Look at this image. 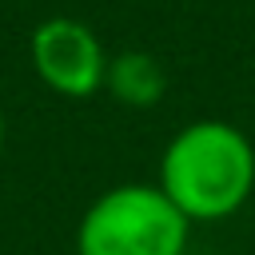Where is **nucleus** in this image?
I'll list each match as a JSON object with an SVG mask.
<instances>
[{
	"label": "nucleus",
	"instance_id": "obj_5",
	"mask_svg": "<svg viewBox=\"0 0 255 255\" xmlns=\"http://www.w3.org/2000/svg\"><path fill=\"white\" fill-rule=\"evenodd\" d=\"M0 155H4V108H0Z\"/></svg>",
	"mask_w": 255,
	"mask_h": 255
},
{
	"label": "nucleus",
	"instance_id": "obj_3",
	"mask_svg": "<svg viewBox=\"0 0 255 255\" xmlns=\"http://www.w3.org/2000/svg\"><path fill=\"white\" fill-rule=\"evenodd\" d=\"M28 60L36 80L64 100H88L108 80L104 40L80 16H44L28 36Z\"/></svg>",
	"mask_w": 255,
	"mask_h": 255
},
{
	"label": "nucleus",
	"instance_id": "obj_4",
	"mask_svg": "<svg viewBox=\"0 0 255 255\" xmlns=\"http://www.w3.org/2000/svg\"><path fill=\"white\" fill-rule=\"evenodd\" d=\"M104 88H108L116 100H124L128 108H151V104L163 96L167 80H163V68H159L147 52H124V56L108 60V80H104Z\"/></svg>",
	"mask_w": 255,
	"mask_h": 255
},
{
	"label": "nucleus",
	"instance_id": "obj_1",
	"mask_svg": "<svg viewBox=\"0 0 255 255\" xmlns=\"http://www.w3.org/2000/svg\"><path fill=\"white\" fill-rule=\"evenodd\" d=\"M155 183L191 227L231 219L255 191V143L227 120H195L167 139Z\"/></svg>",
	"mask_w": 255,
	"mask_h": 255
},
{
	"label": "nucleus",
	"instance_id": "obj_2",
	"mask_svg": "<svg viewBox=\"0 0 255 255\" xmlns=\"http://www.w3.org/2000/svg\"><path fill=\"white\" fill-rule=\"evenodd\" d=\"M191 223L159 183H120L88 203L76 227V255H183Z\"/></svg>",
	"mask_w": 255,
	"mask_h": 255
}]
</instances>
